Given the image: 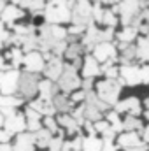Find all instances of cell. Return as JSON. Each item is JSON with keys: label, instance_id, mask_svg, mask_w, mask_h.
<instances>
[{"label": "cell", "instance_id": "1", "mask_svg": "<svg viewBox=\"0 0 149 151\" xmlns=\"http://www.w3.org/2000/svg\"><path fill=\"white\" fill-rule=\"evenodd\" d=\"M119 91H121V86L117 84L116 79H105L97 84V95L105 104H116Z\"/></svg>", "mask_w": 149, "mask_h": 151}, {"label": "cell", "instance_id": "2", "mask_svg": "<svg viewBox=\"0 0 149 151\" xmlns=\"http://www.w3.org/2000/svg\"><path fill=\"white\" fill-rule=\"evenodd\" d=\"M112 11L117 12V14L121 16L123 25L128 27V25L133 21V18L139 14V11H140V0H121L119 5L114 7Z\"/></svg>", "mask_w": 149, "mask_h": 151}, {"label": "cell", "instance_id": "3", "mask_svg": "<svg viewBox=\"0 0 149 151\" xmlns=\"http://www.w3.org/2000/svg\"><path fill=\"white\" fill-rule=\"evenodd\" d=\"M44 16L47 19V23L51 25H58V23H63V21H70L72 19V12L69 9V5H54V4H49L44 11Z\"/></svg>", "mask_w": 149, "mask_h": 151}, {"label": "cell", "instance_id": "4", "mask_svg": "<svg viewBox=\"0 0 149 151\" xmlns=\"http://www.w3.org/2000/svg\"><path fill=\"white\" fill-rule=\"evenodd\" d=\"M39 76L37 72H23L19 74V84H18V91L21 93V97L28 99L32 97L35 91H39Z\"/></svg>", "mask_w": 149, "mask_h": 151}, {"label": "cell", "instance_id": "5", "mask_svg": "<svg viewBox=\"0 0 149 151\" xmlns=\"http://www.w3.org/2000/svg\"><path fill=\"white\" fill-rule=\"evenodd\" d=\"M18 84H19V72L18 70H2V74H0V93L14 95V93H18Z\"/></svg>", "mask_w": 149, "mask_h": 151}, {"label": "cell", "instance_id": "6", "mask_svg": "<svg viewBox=\"0 0 149 151\" xmlns=\"http://www.w3.org/2000/svg\"><path fill=\"white\" fill-rule=\"evenodd\" d=\"M81 83H82V81L77 77L75 69L72 65H67V67L63 69L62 76H60V79H58V88L63 90V91H74L75 88L81 86Z\"/></svg>", "mask_w": 149, "mask_h": 151}, {"label": "cell", "instance_id": "7", "mask_svg": "<svg viewBox=\"0 0 149 151\" xmlns=\"http://www.w3.org/2000/svg\"><path fill=\"white\" fill-rule=\"evenodd\" d=\"M119 76H121L119 83H126V84H132V86L142 83V79H140V67H135V65H130V63H126V65H123L119 69Z\"/></svg>", "mask_w": 149, "mask_h": 151}, {"label": "cell", "instance_id": "8", "mask_svg": "<svg viewBox=\"0 0 149 151\" xmlns=\"http://www.w3.org/2000/svg\"><path fill=\"white\" fill-rule=\"evenodd\" d=\"M4 127L12 132V134H19L27 128V116L23 114H12V116H7L4 119Z\"/></svg>", "mask_w": 149, "mask_h": 151}, {"label": "cell", "instance_id": "9", "mask_svg": "<svg viewBox=\"0 0 149 151\" xmlns=\"http://www.w3.org/2000/svg\"><path fill=\"white\" fill-rule=\"evenodd\" d=\"M23 62H25L28 72H40V70H44V56L40 53H37V51H30L23 58Z\"/></svg>", "mask_w": 149, "mask_h": 151}, {"label": "cell", "instance_id": "10", "mask_svg": "<svg viewBox=\"0 0 149 151\" xmlns=\"http://www.w3.org/2000/svg\"><path fill=\"white\" fill-rule=\"evenodd\" d=\"M95 58L98 60V62H107L109 58H114L116 56V47L112 46L111 42H98V44H95Z\"/></svg>", "mask_w": 149, "mask_h": 151}, {"label": "cell", "instance_id": "11", "mask_svg": "<svg viewBox=\"0 0 149 151\" xmlns=\"http://www.w3.org/2000/svg\"><path fill=\"white\" fill-rule=\"evenodd\" d=\"M44 69H46V76H47V79H51V81H58L60 76H62V72H63V69H65V65L62 63V60L53 58V60H49L47 67H44Z\"/></svg>", "mask_w": 149, "mask_h": 151}, {"label": "cell", "instance_id": "12", "mask_svg": "<svg viewBox=\"0 0 149 151\" xmlns=\"http://www.w3.org/2000/svg\"><path fill=\"white\" fill-rule=\"evenodd\" d=\"M58 91V86L54 84V81L51 79H44L39 83V93H40V99H46V100H53V97L56 95Z\"/></svg>", "mask_w": 149, "mask_h": 151}, {"label": "cell", "instance_id": "13", "mask_svg": "<svg viewBox=\"0 0 149 151\" xmlns=\"http://www.w3.org/2000/svg\"><path fill=\"white\" fill-rule=\"evenodd\" d=\"M34 144H35L34 134H19L16 141V148H12V151H34Z\"/></svg>", "mask_w": 149, "mask_h": 151}, {"label": "cell", "instance_id": "14", "mask_svg": "<svg viewBox=\"0 0 149 151\" xmlns=\"http://www.w3.org/2000/svg\"><path fill=\"white\" fill-rule=\"evenodd\" d=\"M82 74H84V77H95L97 74H100V65H98V60L95 56H88L84 60Z\"/></svg>", "mask_w": 149, "mask_h": 151}, {"label": "cell", "instance_id": "15", "mask_svg": "<svg viewBox=\"0 0 149 151\" xmlns=\"http://www.w3.org/2000/svg\"><path fill=\"white\" fill-rule=\"evenodd\" d=\"M19 18H23L21 7H16V5H7V7H4V11H2V19H4V23H12V21H16V19H19Z\"/></svg>", "mask_w": 149, "mask_h": 151}, {"label": "cell", "instance_id": "16", "mask_svg": "<svg viewBox=\"0 0 149 151\" xmlns=\"http://www.w3.org/2000/svg\"><path fill=\"white\" fill-rule=\"evenodd\" d=\"M117 142H119L121 148H130V146H137V144H140V137H139L135 132H126V134L119 135Z\"/></svg>", "mask_w": 149, "mask_h": 151}, {"label": "cell", "instance_id": "17", "mask_svg": "<svg viewBox=\"0 0 149 151\" xmlns=\"http://www.w3.org/2000/svg\"><path fill=\"white\" fill-rule=\"evenodd\" d=\"M104 142L100 139H97L95 135H88L82 139V150L81 151H102Z\"/></svg>", "mask_w": 149, "mask_h": 151}, {"label": "cell", "instance_id": "18", "mask_svg": "<svg viewBox=\"0 0 149 151\" xmlns=\"http://www.w3.org/2000/svg\"><path fill=\"white\" fill-rule=\"evenodd\" d=\"M34 135H35V144H37L39 148H47L49 142H51V139H53L51 137V132L47 128H40Z\"/></svg>", "mask_w": 149, "mask_h": 151}, {"label": "cell", "instance_id": "19", "mask_svg": "<svg viewBox=\"0 0 149 151\" xmlns=\"http://www.w3.org/2000/svg\"><path fill=\"white\" fill-rule=\"evenodd\" d=\"M53 106H54V109L60 111V113H67V111L72 107V104H70L63 95H58V93L53 97Z\"/></svg>", "mask_w": 149, "mask_h": 151}, {"label": "cell", "instance_id": "20", "mask_svg": "<svg viewBox=\"0 0 149 151\" xmlns=\"http://www.w3.org/2000/svg\"><path fill=\"white\" fill-rule=\"evenodd\" d=\"M135 37H137V27H130V25L125 27V30L117 34V39L121 42H132Z\"/></svg>", "mask_w": 149, "mask_h": 151}, {"label": "cell", "instance_id": "21", "mask_svg": "<svg viewBox=\"0 0 149 151\" xmlns=\"http://www.w3.org/2000/svg\"><path fill=\"white\" fill-rule=\"evenodd\" d=\"M137 56L140 60H149V40L148 39H139V44H137Z\"/></svg>", "mask_w": 149, "mask_h": 151}, {"label": "cell", "instance_id": "22", "mask_svg": "<svg viewBox=\"0 0 149 151\" xmlns=\"http://www.w3.org/2000/svg\"><path fill=\"white\" fill-rule=\"evenodd\" d=\"M21 104V99L14 95H0V107H18Z\"/></svg>", "mask_w": 149, "mask_h": 151}, {"label": "cell", "instance_id": "23", "mask_svg": "<svg viewBox=\"0 0 149 151\" xmlns=\"http://www.w3.org/2000/svg\"><path fill=\"white\" fill-rule=\"evenodd\" d=\"M140 127H142V123H140L135 116H132V114L123 121V128L128 130V132H133V130H137V128H140Z\"/></svg>", "mask_w": 149, "mask_h": 151}, {"label": "cell", "instance_id": "24", "mask_svg": "<svg viewBox=\"0 0 149 151\" xmlns=\"http://www.w3.org/2000/svg\"><path fill=\"white\" fill-rule=\"evenodd\" d=\"M67 30L63 28V27H60V25H51V37L56 39V40H65L67 37Z\"/></svg>", "mask_w": 149, "mask_h": 151}, {"label": "cell", "instance_id": "25", "mask_svg": "<svg viewBox=\"0 0 149 151\" xmlns=\"http://www.w3.org/2000/svg\"><path fill=\"white\" fill-rule=\"evenodd\" d=\"M81 49H82V46L81 44H69L67 46V49H65V56L67 58H70V60H74V58H77L79 56V53H81Z\"/></svg>", "mask_w": 149, "mask_h": 151}, {"label": "cell", "instance_id": "26", "mask_svg": "<svg viewBox=\"0 0 149 151\" xmlns=\"http://www.w3.org/2000/svg\"><path fill=\"white\" fill-rule=\"evenodd\" d=\"M102 23H104L105 27H114V25L117 23L116 12H114V11H104V19H102Z\"/></svg>", "mask_w": 149, "mask_h": 151}, {"label": "cell", "instance_id": "27", "mask_svg": "<svg viewBox=\"0 0 149 151\" xmlns=\"http://www.w3.org/2000/svg\"><path fill=\"white\" fill-rule=\"evenodd\" d=\"M28 7L32 9V12H34V14H40V12H42V9H46V2H44V0H30Z\"/></svg>", "mask_w": 149, "mask_h": 151}, {"label": "cell", "instance_id": "28", "mask_svg": "<svg viewBox=\"0 0 149 151\" xmlns=\"http://www.w3.org/2000/svg\"><path fill=\"white\" fill-rule=\"evenodd\" d=\"M107 119L112 123V128H114V130H121V128H123V123H121V119H119V116H117L116 111L107 114Z\"/></svg>", "mask_w": 149, "mask_h": 151}, {"label": "cell", "instance_id": "29", "mask_svg": "<svg viewBox=\"0 0 149 151\" xmlns=\"http://www.w3.org/2000/svg\"><path fill=\"white\" fill-rule=\"evenodd\" d=\"M91 18H93L97 23H102V19H104V9H102L100 5H93V9H91Z\"/></svg>", "mask_w": 149, "mask_h": 151}, {"label": "cell", "instance_id": "30", "mask_svg": "<svg viewBox=\"0 0 149 151\" xmlns=\"http://www.w3.org/2000/svg\"><path fill=\"white\" fill-rule=\"evenodd\" d=\"M44 125H46V128H47L51 134H54V132L58 130V125H56V121H54L51 116H46V119H44Z\"/></svg>", "mask_w": 149, "mask_h": 151}, {"label": "cell", "instance_id": "31", "mask_svg": "<svg viewBox=\"0 0 149 151\" xmlns=\"http://www.w3.org/2000/svg\"><path fill=\"white\" fill-rule=\"evenodd\" d=\"M27 127H28L32 132H37V130H40L39 118H27Z\"/></svg>", "mask_w": 149, "mask_h": 151}, {"label": "cell", "instance_id": "32", "mask_svg": "<svg viewBox=\"0 0 149 151\" xmlns=\"http://www.w3.org/2000/svg\"><path fill=\"white\" fill-rule=\"evenodd\" d=\"M9 58H11V62H12V65H18L19 62H21V51L16 47V49H12L11 53H9Z\"/></svg>", "mask_w": 149, "mask_h": 151}, {"label": "cell", "instance_id": "33", "mask_svg": "<svg viewBox=\"0 0 149 151\" xmlns=\"http://www.w3.org/2000/svg\"><path fill=\"white\" fill-rule=\"evenodd\" d=\"M107 128H109V123H107V121H102V119L95 121V130H97V132H105Z\"/></svg>", "mask_w": 149, "mask_h": 151}, {"label": "cell", "instance_id": "34", "mask_svg": "<svg viewBox=\"0 0 149 151\" xmlns=\"http://www.w3.org/2000/svg\"><path fill=\"white\" fill-rule=\"evenodd\" d=\"M11 135H12V132H9L7 128H4V130H0V142H9V139H11Z\"/></svg>", "mask_w": 149, "mask_h": 151}, {"label": "cell", "instance_id": "35", "mask_svg": "<svg viewBox=\"0 0 149 151\" xmlns=\"http://www.w3.org/2000/svg\"><path fill=\"white\" fill-rule=\"evenodd\" d=\"M140 79H142V83H149V65L140 67Z\"/></svg>", "mask_w": 149, "mask_h": 151}, {"label": "cell", "instance_id": "36", "mask_svg": "<svg viewBox=\"0 0 149 151\" xmlns=\"http://www.w3.org/2000/svg\"><path fill=\"white\" fill-rule=\"evenodd\" d=\"M86 93L88 91H75L72 95V102H79V100H84L86 99Z\"/></svg>", "mask_w": 149, "mask_h": 151}, {"label": "cell", "instance_id": "37", "mask_svg": "<svg viewBox=\"0 0 149 151\" xmlns=\"http://www.w3.org/2000/svg\"><path fill=\"white\" fill-rule=\"evenodd\" d=\"M102 151H117V150H116V146L112 144V141H104Z\"/></svg>", "mask_w": 149, "mask_h": 151}, {"label": "cell", "instance_id": "38", "mask_svg": "<svg viewBox=\"0 0 149 151\" xmlns=\"http://www.w3.org/2000/svg\"><path fill=\"white\" fill-rule=\"evenodd\" d=\"M62 151H79V150L74 146V142H65V144H62Z\"/></svg>", "mask_w": 149, "mask_h": 151}, {"label": "cell", "instance_id": "39", "mask_svg": "<svg viewBox=\"0 0 149 151\" xmlns=\"http://www.w3.org/2000/svg\"><path fill=\"white\" fill-rule=\"evenodd\" d=\"M7 37H9V34H7L5 28H4V23H0V40L4 42V40H7Z\"/></svg>", "mask_w": 149, "mask_h": 151}, {"label": "cell", "instance_id": "40", "mask_svg": "<svg viewBox=\"0 0 149 151\" xmlns=\"http://www.w3.org/2000/svg\"><path fill=\"white\" fill-rule=\"evenodd\" d=\"M126 151H148V148H146V146L137 144V146H130V148H126Z\"/></svg>", "mask_w": 149, "mask_h": 151}, {"label": "cell", "instance_id": "41", "mask_svg": "<svg viewBox=\"0 0 149 151\" xmlns=\"http://www.w3.org/2000/svg\"><path fill=\"white\" fill-rule=\"evenodd\" d=\"M0 151H12V148L7 142H0Z\"/></svg>", "mask_w": 149, "mask_h": 151}, {"label": "cell", "instance_id": "42", "mask_svg": "<svg viewBox=\"0 0 149 151\" xmlns=\"http://www.w3.org/2000/svg\"><path fill=\"white\" fill-rule=\"evenodd\" d=\"M144 139H146V142H149V125L146 127V130H144Z\"/></svg>", "mask_w": 149, "mask_h": 151}, {"label": "cell", "instance_id": "43", "mask_svg": "<svg viewBox=\"0 0 149 151\" xmlns=\"http://www.w3.org/2000/svg\"><path fill=\"white\" fill-rule=\"evenodd\" d=\"M144 19H146V21H148V23H149V9H148V11H146V14H144Z\"/></svg>", "mask_w": 149, "mask_h": 151}, {"label": "cell", "instance_id": "44", "mask_svg": "<svg viewBox=\"0 0 149 151\" xmlns=\"http://www.w3.org/2000/svg\"><path fill=\"white\" fill-rule=\"evenodd\" d=\"M4 125V116H2V113H0V127Z\"/></svg>", "mask_w": 149, "mask_h": 151}, {"label": "cell", "instance_id": "45", "mask_svg": "<svg viewBox=\"0 0 149 151\" xmlns=\"http://www.w3.org/2000/svg\"><path fill=\"white\" fill-rule=\"evenodd\" d=\"M144 106H146V109H149V99L146 100V102H144Z\"/></svg>", "mask_w": 149, "mask_h": 151}, {"label": "cell", "instance_id": "46", "mask_svg": "<svg viewBox=\"0 0 149 151\" xmlns=\"http://www.w3.org/2000/svg\"><path fill=\"white\" fill-rule=\"evenodd\" d=\"M144 116H146V119H149V109L146 111V114H144Z\"/></svg>", "mask_w": 149, "mask_h": 151}, {"label": "cell", "instance_id": "47", "mask_svg": "<svg viewBox=\"0 0 149 151\" xmlns=\"http://www.w3.org/2000/svg\"><path fill=\"white\" fill-rule=\"evenodd\" d=\"M11 2H14V4H19V2H21V0H11Z\"/></svg>", "mask_w": 149, "mask_h": 151}, {"label": "cell", "instance_id": "48", "mask_svg": "<svg viewBox=\"0 0 149 151\" xmlns=\"http://www.w3.org/2000/svg\"><path fill=\"white\" fill-rule=\"evenodd\" d=\"M146 39H148V40H149V34H148V35H146Z\"/></svg>", "mask_w": 149, "mask_h": 151}, {"label": "cell", "instance_id": "49", "mask_svg": "<svg viewBox=\"0 0 149 151\" xmlns=\"http://www.w3.org/2000/svg\"><path fill=\"white\" fill-rule=\"evenodd\" d=\"M0 49H2V40H0Z\"/></svg>", "mask_w": 149, "mask_h": 151}, {"label": "cell", "instance_id": "50", "mask_svg": "<svg viewBox=\"0 0 149 151\" xmlns=\"http://www.w3.org/2000/svg\"><path fill=\"white\" fill-rule=\"evenodd\" d=\"M114 2H121V0H114Z\"/></svg>", "mask_w": 149, "mask_h": 151}, {"label": "cell", "instance_id": "51", "mask_svg": "<svg viewBox=\"0 0 149 151\" xmlns=\"http://www.w3.org/2000/svg\"><path fill=\"white\" fill-rule=\"evenodd\" d=\"M95 2H100V0H95Z\"/></svg>", "mask_w": 149, "mask_h": 151}]
</instances>
